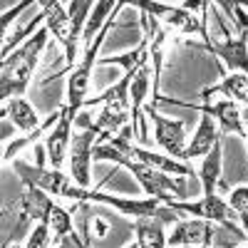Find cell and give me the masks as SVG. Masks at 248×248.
I'll list each match as a JSON object with an SVG mask.
<instances>
[{
	"mask_svg": "<svg viewBox=\"0 0 248 248\" xmlns=\"http://www.w3.org/2000/svg\"><path fill=\"white\" fill-rule=\"evenodd\" d=\"M13 169L20 179H23V184H35L50 196L112 206L117 214L132 216V218H159L161 223H179V214L171 211L169 206H164L156 199L137 201V199H122V196H112V194H102V191H94V189H82V186L75 184L72 176L62 174L57 169H45V167H40V164H28L25 159H15Z\"/></svg>",
	"mask_w": 248,
	"mask_h": 248,
	"instance_id": "1",
	"label": "cell"
},
{
	"mask_svg": "<svg viewBox=\"0 0 248 248\" xmlns=\"http://www.w3.org/2000/svg\"><path fill=\"white\" fill-rule=\"evenodd\" d=\"M94 159L97 161H114V164H119V167L129 169L134 174V179L139 181V186L149 194V199H156L164 206L171 203V201H194L196 189H186L184 181H174L169 174L156 171V169L147 167V164L127 156L117 147H112L109 141L107 144H97L94 147Z\"/></svg>",
	"mask_w": 248,
	"mask_h": 248,
	"instance_id": "2",
	"label": "cell"
},
{
	"mask_svg": "<svg viewBox=\"0 0 248 248\" xmlns=\"http://www.w3.org/2000/svg\"><path fill=\"white\" fill-rule=\"evenodd\" d=\"M75 214L79 218V238L87 248H127L132 238H137L134 221L124 214L99 211L87 201H79Z\"/></svg>",
	"mask_w": 248,
	"mask_h": 248,
	"instance_id": "3",
	"label": "cell"
},
{
	"mask_svg": "<svg viewBox=\"0 0 248 248\" xmlns=\"http://www.w3.org/2000/svg\"><path fill=\"white\" fill-rule=\"evenodd\" d=\"M45 13V28L60 40V45L65 47V65L67 70L77 67V55H79V43L85 37V20L90 15V10L94 8L92 0H72L70 8L65 10V5L57 0H45L40 3ZM65 70V72H67Z\"/></svg>",
	"mask_w": 248,
	"mask_h": 248,
	"instance_id": "4",
	"label": "cell"
},
{
	"mask_svg": "<svg viewBox=\"0 0 248 248\" xmlns=\"http://www.w3.org/2000/svg\"><path fill=\"white\" fill-rule=\"evenodd\" d=\"M30 221L50 226L57 238L72 236L77 231L75 226H72L70 211H65L60 203H55L50 199V194H45L35 184H23V196H20V203H17V221H15L13 241L17 236H30L32 233V231H28V223Z\"/></svg>",
	"mask_w": 248,
	"mask_h": 248,
	"instance_id": "5",
	"label": "cell"
},
{
	"mask_svg": "<svg viewBox=\"0 0 248 248\" xmlns=\"http://www.w3.org/2000/svg\"><path fill=\"white\" fill-rule=\"evenodd\" d=\"M45 43H47V28H40L30 40H25L20 50L3 57V65H0V99L3 102H10L13 97L28 92L30 77L45 50Z\"/></svg>",
	"mask_w": 248,
	"mask_h": 248,
	"instance_id": "6",
	"label": "cell"
},
{
	"mask_svg": "<svg viewBox=\"0 0 248 248\" xmlns=\"http://www.w3.org/2000/svg\"><path fill=\"white\" fill-rule=\"evenodd\" d=\"M132 5H134V8H139V13L152 15L159 25H171V28H176V30H181V32H189V35H191V32H199V35L203 37V43L211 37V35H209V23H206L209 3H206V8H203L201 20H199V17H194V13H191V10H186V8H181V5L156 3V0H134Z\"/></svg>",
	"mask_w": 248,
	"mask_h": 248,
	"instance_id": "7",
	"label": "cell"
},
{
	"mask_svg": "<svg viewBox=\"0 0 248 248\" xmlns=\"http://www.w3.org/2000/svg\"><path fill=\"white\" fill-rule=\"evenodd\" d=\"M171 211H184V214H191V216H196V218H206V221H214V223H221L226 231H231V233H236L238 238H248L246 236V231H241L238 229V216H236V211L229 206V201H223L221 196H216V194H211V196H203L201 201H171V203H167Z\"/></svg>",
	"mask_w": 248,
	"mask_h": 248,
	"instance_id": "8",
	"label": "cell"
},
{
	"mask_svg": "<svg viewBox=\"0 0 248 248\" xmlns=\"http://www.w3.org/2000/svg\"><path fill=\"white\" fill-rule=\"evenodd\" d=\"M109 139L112 147H117L119 152H124L127 156L141 161V164H147V167L156 169V171H164V174H179V176H189V179H196L199 171H194L189 164H184L169 154H156V152H149V149H144V147H137V144H132L129 137H124V134H117V137H105Z\"/></svg>",
	"mask_w": 248,
	"mask_h": 248,
	"instance_id": "9",
	"label": "cell"
},
{
	"mask_svg": "<svg viewBox=\"0 0 248 248\" xmlns=\"http://www.w3.org/2000/svg\"><path fill=\"white\" fill-rule=\"evenodd\" d=\"M99 134H105L99 129V124H90V129L72 134L70 141V176L75 179L77 186L90 189V161L94 159V139Z\"/></svg>",
	"mask_w": 248,
	"mask_h": 248,
	"instance_id": "10",
	"label": "cell"
},
{
	"mask_svg": "<svg viewBox=\"0 0 248 248\" xmlns=\"http://www.w3.org/2000/svg\"><path fill=\"white\" fill-rule=\"evenodd\" d=\"M149 82H154V67L149 65V57L141 60V65L129 85V107H132V124L129 129H137V137L141 144L149 141V132H147V122H144L141 112H144V99L149 97Z\"/></svg>",
	"mask_w": 248,
	"mask_h": 248,
	"instance_id": "11",
	"label": "cell"
},
{
	"mask_svg": "<svg viewBox=\"0 0 248 248\" xmlns=\"http://www.w3.org/2000/svg\"><path fill=\"white\" fill-rule=\"evenodd\" d=\"M152 122H154V141L159 144V147L167 152L169 156L174 159H184V152H186V124L181 119H169V117H161L156 112V105H149L147 107Z\"/></svg>",
	"mask_w": 248,
	"mask_h": 248,
	"instance_id": "12",
	"label": "cell"
},
{
	"mask_svg": "<svg viewBox=\"0 0 248 248\" xmlns=\"http://www.w3.org/2000/svg\"><path fill=\"white\" fill-rule=\"evenodd\" d=\"M169 105H179V107H189V109H201V114H209L218 122V129L223 134H236L241 139H246V129H243V119H241V105L231 99H221L216 105H189V102H179V99H167Z\"/></svg>",
	"mask_w": 248,
	"mask_h": 248,
	"instance_id": "13",
	"label": "cell"
},
{
	"mask_svg": "<svg viewBox=\"0 0 248 248\" xmlns=\"http://www.w3.org/2000/svg\"><path fill=\"white\" fill-rule=\"evenodd\" d=\"M57 109H60V119L55 124V129H50V134L45 137V149H47V159L52 164V169L60 171L62 167H65V159H67V152H70L75 114L65 105L57 107Z\"/></svg>",
	"mask_w": 248,
	"mask_h": 248,
	"instance_id": "14",
	"label": "cell"
},
{
	"mask_svg": "<svg viewBox=\"0 0 248 248\" xmlns=\"http://www.w3.org/2000/svg\"><path fill=\"white\" fill-rule=\"evenodd\" d=\"M203 47L211 55H216L229 70H236L241 75H248V28L241 32V37H226L221 43H216L214 37H209L203 43Z\"/></svg>",
	"mask_w": 248,
	"mask_h": 248,
	"instance_id": "15",
	"label": "cell"
},
{
	"mask_svg": "<svg viewBox=\"0 0 248 248\" xmlns=\"http://www.w3.org/2000/svg\"><path fill=\"white\" fill-rule=\"evenodd\" d=\"M216 236V226L214 221H206V218H186V221H179L174 233L169 236V246H211Z\"/></svg>",
	"mask_w": 248,
	"mask_h": 248,
	"instance_id": "16",
	"label": "cell"
},
{
	"mask_svg": "<svg viewBox=\"0 0 248 248\" xmlns=\"http://www.w3.org/2000/svg\"><path fill=\"white\" fill-rule=\"evenodd\" d=\"M218 127H216V122L214 117L209 114H201V122H199V129L191 139V144L186 147L184 152V159L181 161H189V159H196V156H206L211 149H214V144L218 141Z\"/></svg>",
	"mask_w": 248,
	"mask_h": 248,
	"instance_id": "17",
	"label": "cell"
},
{
	"mask_svg": "<svg viewBox=\"0 0 248 248\" xmlns=\"http://www.w3.org/2000/svg\"><path fill=\"white\" fill-rule=\"evenodd\" d=\"M3 117H10V122L17 127V132H23L25 137H30L32 132L40 129V119H37L35 107L23 97H13L10 102H5Z\"/></svg>",
	"mask_w": 248,
	"mask_h": 248,
	"instance_id": "18",
	"label": "cell"
},
{
	"mask_svg": "<svg viewBox=\"0 0 248 248\" xmlns=\"http://www.w3.org/2000/svg\"><path fill=\"white\" fill-rule=\"evenodd\" d=\"M221 164H223V154H221V137H218V141L214 144V149L203 156V164H201V169H199L203 196L216 194V184L221 179Z\"/></svg>",
	"mask_w": 248,
	"mask_h": 248,
	"instance_id": "19",
	"label": "cell"
},
{
	"mask_svg": "<svg viewBox=\"0 0 248 248\" xmlns=\"http://www.w3.org/2000/svg\"><path fill=\"white\" fill-rule=\"evenodd\" d=\"M134 233L139 248H167V233L159 218H134Z\"/></svg>",
	"mask_w": 248,
	"mask_h": 248,
	"instance_id": "20",
	"label": "cell"
},
{
	"mask_svg": "<svg viewBox=\"0 0 248 248\" xmlns=\"http://www.w3.org/2000/svg\"><path fill=\"white\" fill-rule=\"evenodd\" d=\"M129 109L132 107H124V105H105L99 109V117H97V124L99 129L105 132L102 137H117V132H122L127 127V122L132 124V117H129Z\"/></svg>",
	"mask_w": 248,
	"mask_h": 248,
	"instance_id": "21",
	"label": "cell"
},
{
	"mask_svg": "<svg viewBox=\"0 0 248 248\" xmlns=\"http://www.w3.org/2000/svg\"><path fill=\"white\" fill-rule=\"evenodd\" d=\"M57 119H60V109L55 112V114H50L47 119H45V124H43V127H40L37 132H32L30 137H23V139H17V141H10L8 144V147H5V154H3V161L8 164L20 149H25V147H30V144H37V139L40 137H47L50 132L47 129H55V124H57Z\"/></svg>",
	"mask_w": 248,
	"mask_h": 248,
	"instance_id": "22",
	"label": "cell"
},
{
	"mask_svg": "<svg viewBox=\"0 0 248 248\" xmlns=\"http://www.w3.org/2000/svg\"><path fill=\"white\" fill-rule=\"evenodd\" d=\"M229 206L241 218L243 229H246V236H248V186H236V189L229 194Z\"/></svg>",
	"mask_w": 248,
	"mask_h": 248,
	"instance_id": "23",
	"label": "cell"
},
{
	"mask_svg": "<svg viewBox=\"0 0 248 248\" xmlns=\"http://www.w3.org/2000/svg\"><path fill=\"white\" fill-rule=\"evenodd\" d=\"M47 238H50V226L40 223L37 229H32V233L28 236L25 248H47Z\"/></svg>",
	"mask_w": 248,
	"mask_h": 248,
	"instance_id": "24",
	"label": "cell"
},
{
	"mask_svg": "<svg viewBox=\"0 0 248 248\" xmlns=\"http://www.w3.org/2000/svg\"><path fill=\"white\" fill-rule=\"evenodd\" d=\"M85 243H82V238H79V233L75 231L72 236H65V238H57V243L52 246V248H82Z\"/></svg>",
	"mask_w": 248,
	"mask_h": 248,
	"instance_id": "25",
	"label": "cell"
},
{
	"mask_svg": "<svg viewBox=\"0 0 248 248\" xmlns=\"http://www.w3.org/2000/svg\"><path fill=\"white\" fill-rule=\"evenodd\" d=\"M25 8H30V0H25V3H20V5H15V8L10 10V13H5V15H3V35H5V30H8V23H10L13 17H17V15L23 13Z\"/></svg>",
	"mask_w": 248,
	"mask_h": 248,
	"instance_id": "26",
	"label": "cell"
},
{
	"mask_svg": "<svg viewBox=\"0 0 248 248\" xmlns=\"http://www.w3.org/2000/svg\"><path fill=\"white\" fill-rule=\"evenodd\" d=\"M241 119H243V129H246V141H248V102L241 107Z\"/></svg>",
	"mask_w": 248,
	"mask_h": 248,
	"instance_id": "27",
	"label": "cell"
},
{
	"mask_svg": "<svg viewBox=\"0 0 248 248\" xmlns=\"http://www.w3.org/2000/svg\"><path fill=\"white\" fill-rule=\"evenodd\" d=\"M127 248H139V243H129V246H127Z\"/></svg>",
	"mask_w": 248,
	"mask_h": 248,
	"instance_id": "28",
	"label": "cell"
},
{
	"mask_svg": "<svg viewBox=\"0 0 248 248\" xmlns=\"http://www.w3.org/2000/svg\"><path fill=\"white\" fill-rule=\"evenodd\" d=\"M201 248H214V246H201Z\"/></svg>",
	"mask_w": 248,
	"mask_h": 248,
	"instance_id": "29",
	"label": "cell"
},
{
	"mask_svg": "<svg viewBox=\"0 0 248 248\" xmlns=\"http://www.w3.org/2000/svg\"><path fill=\"white\" fill-rule=\"evenodd\" d=\"M241 248H248V246H241Z\"/></svg>",
	"mask_w": 248,
	"mask_h": 248,
	"instance_id": "30",
	"label": "cell"
}]
</instances>
